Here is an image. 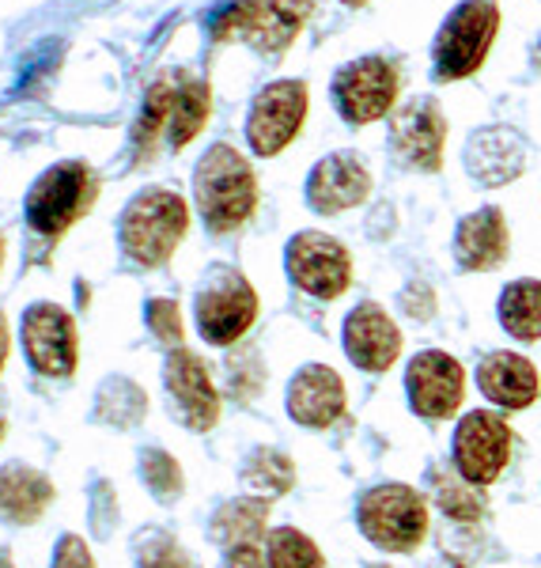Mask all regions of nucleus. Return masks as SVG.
I'll list each match as a JSON object with an SVG mask.
<instances>
[{
  "mask_svg": "<svg viewBox=\"0 0 541 568\" xmlns=\"http://www.w3.org/2000/svg\"><path fill=\"white\" fill-rule=\"evenodd\" d=\"M269 565L273 568H323V554L304 530L277 527L269 530Z\"/></svg>",
  "mask_w": 541,
  "mask_h": 568,
  "instance_id": "nucleus-28",
  "label": "nucleus"
},
{
  "mask_svg": "<svg viewBox=\"0 0 541 568\" xmlns=\"http://www.w3.org/2000/svg\"><path fill=\"white\" fill-rule=\"evenodd\" d=\"M53 485L34 466H0V519L12 527H31L50 508Z\"/></svg>",
  "mask_w": 541,
  "mask_h": 568,
  "instance_id": "nucleus-20",
  "label": "nucleus"
},
{
  "mask_svg": "<svg viewBox=\"0 0 541 568\" xmlns=\"http://www.w3.org/2000/svg\"><path fill=\"white\" fill-rule=\"evenodd\" d=\"M186 201L171 190H149V194L133 197L122 213V246L133 262L163 265L186 235Z\"/></svg>",
  "mask_w": 541,
  "mask_h": 568,
  "instance_id": "nucleus-2",
  "label": "nucleus"
},
{
  "mask_svg": "<svg viewBox=\"0 0 541 568\" xmlns=\"http://www.w3.org/2000/svg\"><path fill=\"white\" fill-rule=\"evenodd\" d=\"M497 23L500 12L492 0H466L436 39V77L462 80L481 69L492 34H497Z\"/></svg>",
  "mask_w": 541,
  "mask_h": 568,
  "instance_id": "nucleus-6",
  "label": "nucleus"
},
{
  "mask_svg": "<svg viewBox=\"0 0 541 568\" xmlns=\"http://www.w3.org/2000/svg\"><path fill=\"white\" fill-rule=\"evenodd\" d=\"M406 390H409V402L420 417H432V420H443L451 417L458 406H462V390H466V375H462V364L447 353H420L409 361V372H406Z\"/></svg>",
  "mask_w": 541,
  "mask_h": 568,
  "instance_id": "nucleus-14",
  "label": "nucleus"
},
{
  "mask_svg": "<svg viewBox=\"0 0 541 568\" xmlns=\"http://www.w3.org/2000/svg\"><path fill=\"white\" fill-rule=\"evenodd\" d=\"M133 549H136V565L141 568H197L194 557L174 542L171 535H163V530H144V535H136Z\"/></svg>",
  "mask_w": 541,
  "mask_h": 568,
  "instance_id": "nucleus-31",
  "label": "nucleus"
},
{
  "mask_svg": "<svg viewBox=\"0 0 541 568\" xmlns=\"http://www.w3.org/2000/svg\"><path fill=\"white\" fill-rule=\"evenodd\" d=\"M141 478L152 489L155 500L171 504V500L182 497V470H178V463H174L167 452H160V447H149V452L141 455Z\"/></svg>",
  "mask_w": 541,
  "mask_h": 568,
  "instance_id": "nucleus-30",
  "label": "nucleus"
},
{
  "mask_svg": "<svg viewBox=\"0 0 541 568\" xmlns=\"http://www.w3.org/2000/svg\"><path fill=\"white\" fill-rule=\"evenodd\" d=\"M23 345L27 361L39 375L65 379L76 368V326H72L69 311L53 304H34L23 315Z\"/></svg>",
  "mask_w": 541,
  "mask_h": 568,
  "instance_id": "nucleus-13",
  "label": "nucleus"
},
{
  "mask_svg": "<svg viewBox=\"0 0 541 568\" xmlns=\"http://www.w3.org/2000/svg\"><path fill=\"white\" fill-rule=\"evenodd\" d=\"M163 383L171 394V414L182 420L194 433L216 425L220 417V394L208 379V368L197 353L190 349H174L167 356V368H163Z\"/></svg>",
  "mask_w": 541,
  "mask_h": 568,
  "instance_id": "nucleus-12",
  "label": "nucleus"
},
{
  "mask_svg": "<svg viewBox=\"0 0 541 568\" xmlns=\"http://www.w3.org/2000/svg\"><path fill=\"white\" fill-rule=\"evenodd\" d=\"M205 118H208V84L190 80V84H182V91H174L171 122H167L174 149H186V144L205 130Z\"/></svg>",
  "mask_w": 541,
  "mask_h": 568,
  "instance_id": "nucleus-26",
  "label": "nucleus"
},
{
  "mask_svg": "<svg viewBox=\"0 0 541 568\" xmlns=\"http://www.w3.org/2000/svg\"><path fill=\"white\" fill-rule=\"evenodd\" d=\"M0 254H4V240H0Z\"/></svg>",
  "mask_w": 541,
  "mask_h": 568,
  "instance_id": "nucleus-39",
  "label": "nucleus"
},
{
  "mask_svg": "<svg viewBox=\"0 0 541 568\" xmlns=\"http://www.w3.org/2000/svg\"><path fill=\"white\" fill-rule=\"evenodd\" d=\"M243 485L251 493H258V500L284 497L296 485V466H292L288 455L273 452V447H258L243 466Z\"/></svg>",
  "mask_w": 541,
  "mask_h": 568,
  "instance_id": "nucleus-25",
  "label": "nucleus"
},
{
  "mask_svg": "<svg viewBox=\"0 0 541 568\" xmlns=\"http://www.w3.org/2000/svg\"><path fill=\"white\" fill-rule=\"evenodd\" d=\"M345 4H353V8H360V4H368V0H345Z\"/></svg>",
  "mask_w": 541,
  "mask_h": 568,
  "instance_id": "nucleus-37",
  "label": "nucleus"
},
{
  "mask_svg": "<svg viewBox=\"0 0 541 568\" xmlns=\"http://www.w3.org/2000/svg\"><path fill=\"white\" fill-rule=\"evenodd\" d=\"M53 568H95L91 561V549L84 546V538L65 535L58 542V554H53Z\"/></svg>",
  "mask_w": 541,
  "mask_h": 568,
  "instance_id": "nucleus-34",
  "label": "nucleus"
},
{
  "mask_svg": "<svg viewBox=\"0 0 541 568\" xmlns=\"http://www.w3.org/2000/svg\"><path fill=\"white\" fill-rule=\"evenodd\" d=\"M288 414L307 428H329L345 414V383L326 364H307L288 383Z\"/></svg>",
  "mask_w": 541,
  "mask_h": 568,
  "instance_id": "nucleus-18",
  "label": "nucleus"
},
{
  "mask_svg": "<svg viewBox=\"0 0 541 568\" xmlns=\"http://www.w3.org/2000/svg\"><path fill=\"white\" fill-rule=\"evenodd\" d=\"M258 315V296L238 270L216 265L197 292V329L213 345H235Z\"/></svg>",
  "mask_w": 541,
  "mask_h": 568,
  "instance_id": "nucleus-7",
  "label": "nucleus"
},
{
  "mask_svg": "<svg viewBox=\"0 0 541 568\" xmlns=\"http://www.w3.org/2000/svg\"><path fill=\"white\" fill-rule=\"evenodd\" d=\"M269 524V500L258 497H243L232 500L213 516V538L220 546H258Z\"/></svg>",
  "mask_w": 541,
  "mask_h": 568,
  "instance_id": "nucleus-23",
  "label": "nucleus"
},
{
  "mask_svg": "<svg viewBox=\"0 0 541 568\" xmlns=\"http://www.w3.org/2000/svg\"><path fill=\"white\" fill-rule=\"evenodd\" d=\"M171 106H174V91H171V84H155V88L149 91V99H144L141 122H136V133H133L136 152H144V155L152 152L155 136H160L163 125L171 122Z\"/></svg>",
  "mask_w": 541,
  "mask_h": 568,
  "instance_id": "nucleus-32",
  "label": "nucleus"
},
{
  "mask_svg": "<svg viewBox=\"0 0 541 568\" xmlns=\"http://www.w3.org/2000/svg\"><path fill=\"white\" fill-rule=\"evenodd\" d=\"M394 95H398V72L382 58L345 65L334 80V103L341 110L345 122H353V125L379 122L394 106Z\"/></svg>",
  "mask_w": 541,
  "mask_h": 568,
  "instance_id": "nucleus-10",
  "label": "nucleus"
},
{
  "mask_svg": "<svg viewBox=\"0 0 541 568\" xmlns=\"http://www.w3.org/2000/svg\"><path fill=\"white\" fill-rule=\"evenodd\" d=\"M194 190H197L201 216H205V224L213 232H235V227H243L246 216L258 205V182H254L251 163L235 149H227V144L208 149L205 160L197 163Z\"/></svg>",
  "mask_w": 541,
  "mask_h": 568,
  "instance_id": "nucleus-1",
  "label": "nucleus"
},
{
  "mask_svg": "<svg viewBox=\"0 0 541 568\" xmlns=\"http://www.w3.org/2000/svg\"><path fill=\"white\" fill-rule=\"evenodd\" d=\"M511 459V428L497 414H466L455 433V470L470 485H489Z\"/></svg>",
  "mask_w": 541,
  "mask_h": 568,
  "instance_id": "nucleus-9",
  "label": "nucleus"
},
{
  "mask_svg": "<svg viewBox=\"0 0 541 568\" xmlns=\"http://www.w3.org/2000/svg\"><path fill=\"white\" fill-rule=\"evenodd\" d=\"M466 168L481 186H503L519 179L522 171V144L511 130H481L466 144Z\"/></svg>",
  "mask_w": 541,
  "mask_h": 568,
  "instance_id": "nucleus-21",
  "label": "nucleus"
},
{
  "mask_svg": "<svg viewBox=\"0 0 541 568\" xmlns=\"http://www.w3.org/2000/svg\"><path fill=\"white\" fill-rule=\"evenodd\" d=\"M371 194V175L353 152H334L310 171L307 201L315 213H345Z\"/></svg>",
  "mask_w": 541,
  "mask_h": 568,
  "instance_id": "nucleus-16",
  "label": "nucleus"
},
{
  "mask_svg": "<svg viewBox=\"0 0 541 568\" xmlns=\"http://www.w3.org/2000/svg\"><path fill=\"white\" fill-rule=\"evenodd\" d=\"M443 136H447V122L439 114V106L432 99H417L406 110H398L390 141L401 163L420 171H436L439 160H443Z\"/></svg>",
  "mask_w": 541,
  "mask_h": 568,
  "instance_id": "nucleus-15",
  "label": "nucleus"
},
{
  "mask_svg": "<svg viewBox=\"0 0 541 568\" xmlns=\"http://www.w3.org/2000/svg\"><path fill=\"white\" fill-rule=\"evenodd\" d=\"M288 277L310 296L334 300L353 281V262L337 240L323 232H304L288 243Z\"/></svg>",
  "mask_w": 541,
  "mask_h": 568,
  "instance_id": "nucleus-11",
  "label": "nucleus"
},
{
  "mask_svg": "<svg viewBox=\"0 0 541 568\" xmlns=\"http://www.w3.org/2000/svg\"><path fill=\"white\" fill-rule=\"evenodd\" d=\"M95 190L99 186L88 163H58L27 194V224L39 235H61L69 224H76L88 213L91 201H95Z\"/></svg>",
  "mask_w": 541,
  "mask_h": 568,
  "instance_id": "nucleus-4",
  "label": "nucleus"
},
{
  "mask_svg": "<svg viewBox=\"0 0 541 568\" xmlns=\"http://www.w3.org/2000/svg\"><path fill=\"white\" fill-rule=\"evenodd\" d=\"M99 417L103 420H114V425H133V420L144 417V409H149V402H144V394L136 390V383L130 379H110L103 390H99Z\"/></svg>",
  "mask_w": 541,
  "mask_h": 568,
  "instance_id": "nucleus-29",
  "label": "nucleus"
},
{
  "mask_svg": "<svg viewBox=\"0 0 541 568\" xmlns=\"http://www.w3.org/2000/svg\"><path fill=\"white\" fill-rule=\"evenodd\" d=\"M304 118H307V84H299V80H277V84H269L254 99L251 110V125H246L251 149L258 155H277L280 149H288L296 141Z\"/></svg>",
  "mask_w": 541,
  "mask_h": 568,
  "instance_id": "nucleus-8",
  "label": "nucleus"
},
{
  "mask_svg": "<svg viewBox=\"0 0 541 568\" xmlns=\"http://www.w3.org/2000/svg\"><path fill=\"white\" fill-rule=\"evenodd\" d=\"M149 326H152V334L160 337L163 345L182 349V318H178V304H174V300H152V304H149Z\"/></svg>",
  "mask_w": 541,
  "mask_h": 568,
  "instance_id": "nucleus-33",
  "label": "nucleus"
},
{
  "mask_svg": "<svg viewBox=\"0 0 541 568\" xmlns=\"http://www.w3.org/2000/svg\"><path fill=\"white\" fill-rule=\"evenodd\" d=\"M4 361H8V323L0 315V372H4Z\"/></svg>",
  "mask_w": 541,
  "mask_h": 568,
  "instance_id": "nucleus-36",
  "label": "nucleus"
},
{
  "mask_svg": "<svg viewBox=\"0 0 541 568\" xmlns=\"http://www.w3.org/2000/svg\"><path fill=\"white\" fill-rule=\"evenodd\" d=\"M345 353L356 368L387 372L401 353V334L382 307L364 304L345 318Z\"/></svg>",
  "mask_w": 541,
  "mask_h": 568,
  "instance_id": "nucleus-17",
  "label": "nucleus"
},
{
  "mask_svg": "<svg viewBox=\"0 0 541 568\" xmlns=\"http://www.w3.org/2000/svg\"><path fill=\"white\" fill-rule=\"evenodd\" d=\"M455 254L466 270H492L508 254V224H503L500 209H481V213L466 216L455 235Z\"/></svg>",
  "mask_w": 541,
  "mask_h": 568,
  "instance_id": "nucleus-22",
  "label": "nucleus"
},
{
  "mask_svg": "<svg viewBox=\"0 0 541 568\" xmlns=\"http://www.w3.org/2000/svg\"><path fill=\"white\" fill-rule=\"evenodd\" d=\"M432 493H436V504L447 511L451 519H462V524H473L481 516V497H477V485H470L462 474H451V470H432Z\"/></svg>",
  "mask_w": 541,
  "mask_h": 568,
  "instance_id": "nucleus-27",
  "label": "nucleus"
},
{
  "mask_svg": "<svg viewBox=\"0 0 541 568\" xmlns=\"http://www.w3.org/2000/svg\"><path fill=\"white\" fill-rule=\"evenodd\" d=\"M0 568H12V565H8V561H4V557H0Z\"/></svg>",
  "mask_w": 541,
  "mask_h": 568,
  "instance_id": "nucleus-38",
  "label": "nucleus"
},
{
  "mask_svg": "<svg viewBox=\"0 0 541 568\" xmlns=\"http://www.w3.org/2000/svg\"><path fill=\"white\" fill-rule=\"evenodd\" d=\"M477 383L489 402L503 409H527L538 398V372L516 353H489L477 368Z\"/></svg>",
  "mask_w": 541,
  "mask_h": 568,
  "instance_id": "nucleus-19",
  "label": "nucleus"
},
{
  "mask_svg": "<svg viewBox=\"0 0 541 568\" xmlns=\"http://www.w3.org/2000/svg\"><path fill=\"white\" fill-rule=\"evenodd\" d=\"M224 568H273V565L258 546H232L224 557Z\"/></svg>",
  "mask_w": 541,
  "mask_h": 568,
  "instance_id": "nucleus-35",
  "label": "nucleus"
},
{
  "mask_svg": "<svg viewBox=\"0 0 541 568\" xmlns=\"http://www.w3.org/2000/svg\"><path fill=\"white\" fill-rule=\"evenodd\" d=\"M500 323L519 342L541 337V281H516L500 296Z\"/></svg>",
  "mask_w": 541,
  "mask_h": 568,
  "instance_id": "nucleus-24",
  "label": "nucleus"
},
{
  "mask_svg": "<svg viewBox=\"0 0 541 568\" xmlns=\"http://www.w3.org/2000/svg\"><path fill=\"white\" fill-rule=\"evenodd\" d=\"M360 530L368 542L390 554H409L425 542L428 535V508L420 500V493H412L409 485H379L360 500Z\"/></svg>",
  "mask_w": 541,
  "mask_h": 568,
  "instance_id": "nucleus-3",
  "label": "nucleus"
},
{
  "mask_svg": "<svg viewBox=\"0 0 541 568\" xmlns=\"http://www.w3.org/2000/svg\"><path fill=\"white\" fill-rule=\"evenodd\" d=\"M310 16V0H238L213 20V39H246L258 50H284Z\"/></svg>",
  "mask_w": 541,
  "mask_h": 568,
  "instance_id": "nucleus-5",
  "label": "nucleus"
}]
</instances>
